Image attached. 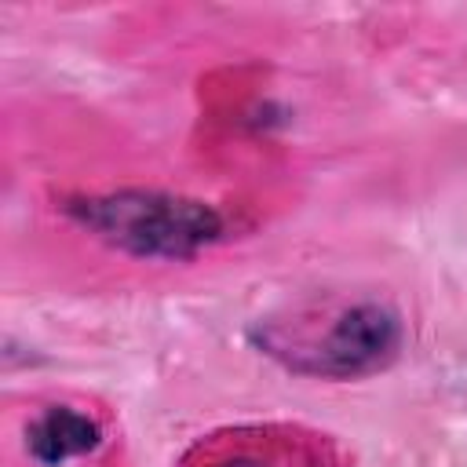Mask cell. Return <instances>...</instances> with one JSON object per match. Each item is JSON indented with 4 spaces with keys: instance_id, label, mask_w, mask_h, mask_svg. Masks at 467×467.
Listing matches in <instances>:
<instances>
[{
    "instance_id": "obj_1",
    "label": "cell",
    "mask_w": 467,
    "mask_h": 467,
    "mask_svg": "<svg viewBox=\"0 0 467 467\" xmlns=\"http://www.w3.org/2000/svg\"><path fill=\"white\" fill-rule=\"evenodd\" d=\"M66 215L91 237L131 259L182 263L223 241L226 219L208 201L168 190H109L62 204Z\"/></svg>"
},
{
    "instance_id": "obj_2",
    "label": "cell",
    "mask_w": 467,
    "mask_h": 467,
    "mask_svg": "<svg viewBox=\"0 0 467 467\" xmlns=\"http://www.w3.org/2000/svg\"><path fill=\"white\" fill-rule=\"evenodd\" d=\"M405 328L394 306L361 299L350 306H339L325 317L321 328L310 321L277 325H255L252 343L281 361L288 372L299 376H321V379H361L379 368H387L401 350Z\"/></svg>"
},
{
    "instance_id": "obj_3",
    "label": "cell",
    "mask_w": 467,
    "mask_h": 467,
    "mask_svg": "<svg viewBox=\"0 0 467 467\" xmlns=\"http://www.w3.org/2000/svg\"><path fill=\"white\" fill-rule=\"evenodd\" d=\"M102 445V427L69 405H51L44 409L29 427H26V452L40 467H66L77 456H88Z\"/></svg>"
},
{
    "instance_id": "obj_4",
    "label": "cell",
    "mask_w": 467,
    "mask_h": 467,
    "mask_svg": "<svg viewBox=\"0 0 467 467\" xmlns=\"http://www.w3.org/2000/svg\"><path fill=\"white\" fill-rule=\"evenodd\" d=\"M212 467H270L259 452H252V449H241V452H234V456H219Z\"/></svg>"
}]
</instances>
